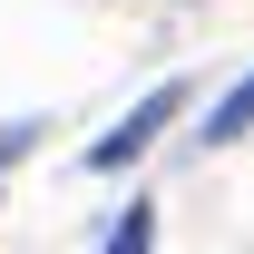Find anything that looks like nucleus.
<instances>
[{"label": "nucleus", "instance_id": "7ed1b4c3", "mask_svg": "<svg viewBox=\"0 0 254 254\" xmlns=\"http://www.w3.org/2000/svg\"><path fill=\"white\" fill-rule=\"evenodd\" d=\"M108 254H157V205H127L118 235H108Z\"/></svg>", "mask_w": 254, "mask_h": 254}, {"label": "nucleus", "instance_id": "f03ea898", "mask_svg": "<svg viewBox=\"0 0 254 254\" xmlns=\"http://www.w3.org/2000/svg\"><path fill=\"white\" fill-rule=\"evenodd\" d=\"M254 127V78H235V88L215 98V108H205V147H225V137H245Z\"/></svg>", "mask_w": 254, "mask_h": 254}, {"label": "nucleus", "instance_id": "f257e3e1", "mask_svg": "<svg viewBox=\"0 0 254 254\" xmlns=\"http://www.w3.org/2000/svg\"><path fill=\"white\" fill-rule=\"evenodd\" d=\"M176 118H186V78H166V88H147V98H137V108H127V118L108 127L98 147H88V166L108 176V166H127V157H147V147H157V127H176Z\"/></svg>", "mask_w": 254, "mask_h": 254}]
</instances>
